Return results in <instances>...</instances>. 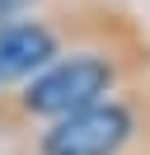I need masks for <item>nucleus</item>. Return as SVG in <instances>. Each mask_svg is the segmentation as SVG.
<instances>
[{
	"label": "nucleus",
	"instance_id": "obj_1",
	"mask_svg": "<svg viewBox=\"0 0 150 155\" xmlns=\"http://www.w3.org/2000/svg\"><path fill=\"white\" fill-rule=\"evenodd\" d=\"M145 75H150V38L127 14L112 33L70 47L47 71H38L33 80L0 94V146L19 141V136L38 132V127L75 113V108H89Z\"/></svg>",
	"mask_w": 150,
	"mask_h": 155
},
{
	"label": "nucleus",
	"instance_id": "obj_2",
	"mask_svg": "<svg viewBox=\"0 0 150 155\" xmlns=\"http://www.w3.org/2000/svg\"><path fill=\"white\" fill-rule=\"evenodd\" d=\"M5 155H150V75L9 141Z\"/></svg>",
	"mask_w": 150,
	"mask_h": 155
},
{
	"label": "nucleus",
	"instance_id": "obj_3",
	"mask_svg": "<svg viewBox=\"0 0 150 155\" xmlns=\"http://www.w3.org/2000/svg\"><path fill=\"white\" fill-rule=\"evenodd\" d=\"M122 19L127 10H117L112 0H66V5H47L0 24V94L33 80L70 47L112 33Z\"/></svg>",
	"mask_w": 150,
	"mask_h": 155
},
{
	"label": "nucleus",
	"instance_id": "obj_4",
	"mask_svg": "<svg viewBox=\"0 0 150 155\" xmlns=\"http://www.w3.org/2000/svg\"><path fill=\"white\" fill-rule=\"evenodd\" d=\"M47 5H66V0H0V24L19 19V14H33V10H47Z\"/></svg>",
	"mask_w": 150,
	"mask_h": 155
}]
</instances>
